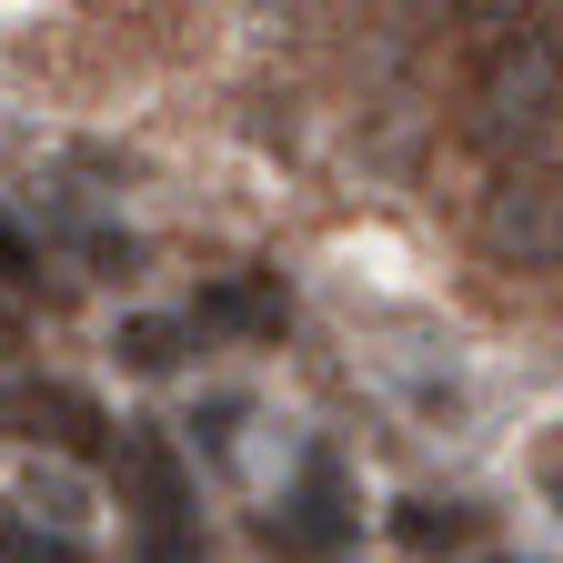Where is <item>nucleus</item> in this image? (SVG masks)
Listing matches in <instances>:
<instances>
[{
  "label": "nucleus",
  "mask_w": 563,
  "mask_h": 563,
  "mask_svg": "<svg viewBox=\"0 0 563 563\" xmlns=\"http://www.w3.org/2000/svg\"><path fill=\"white\" fill-rule=\"evenodd\" d=\"M553 111H563V31L553 21L473 41V141L493 162H533Z\"/></svg>",
  "instance_id": "1"
},
{
  "label": "nucleus",
  "mask_w": 563,
  "mask_h": 563,
  "mask_svg": "<svg viewBox=\"0 0 563 563\" xmlns=\"http://www.w3.org/2000/svg\"><path fill=\"white\" fill-rule=\"evenodd\" d=\"M121 493H131V523H141V553L152 563H201L191 543V483H181V453L162 433H121Z\"/></svg>",
  "instance_id": "2"
},
{
  "label": "nucleus",
  "mask_w": 563,
  "mask_h": 563,
  "mask_svg": "<svg viewBox=\"0 0 563 563\" xmlns=\"http://www.w3.org/2000/svg\"><path fill=\"white\" fill-rule=\"evenodd\" d=\"M483 242L504 252V262H523V272H553V262H563V191H553L543 152H533V162H493Z\"/></svg>",
  "instance_id": "3"
},
{
  "label": "nucleus",
  "mask_w": 563,
  "mask_h": 563,
  "mask_svg": "<svg viewBox=\"0 0 563 563\" xmlns=\"http://www.w3.org/2000/svg\"><path fill=\"white\" fill-rule=\"evenodd\" d=\"M0 433L11 443H51V453H111L101 402L70 393V383H0Z\"/></svg>",
  "instance_id": "4"
},
{
  "label": "nucleus",
  "mask_w": 563,
  "mask_h": 563,
  "mask_svg": "<svg viewBox=\"0 0 563 563\" xmlns=\"http://www.w3.org/2000/svg\"><path fill=\"white\" fill-rule=\"evenodd\" d=\"M262 543H272V553H342V543H352L342 473H332V463H312V473H302V493H292V504H282V514L262 523Z\"/></svg>",
  "instance_id": "5"
},
{
  "label": "nucleus",
  "mask_w": 563,
  "mask_h": 563,
  "mask_svg": "<svg viewBox=\"0 0 563 563\" xmlns=\"http://www.w3.org/2000/svg\"><path fill=\"white\" fill-rule=\"evenodd\" d=\"M191 322H201V332H252V342H272L282 322H292V302H282L272 272H232V282H211V292H201Z\"/></svg>",
  "instance_id": "6"
},
{
  "label": "nucleus",
  "mask_w": 563,
  "mask_h": 563,
  "mask_svg": "<svg viewBox=\"0 0 563 563\" xmlns=\"http://www.w3.org/2000/svg\"><path fill=\"white\" fill-rule=\"evenodd\" d=\"M191 332H201V322H172V312H131V322H121V363H131V373H172L181 352H191Z\"/></svg>",
  "instance_id": "7"
},
{
  "label": "nucleus",
  "mask_w": 563,
  "mask_h": 563,
  "mask_svg": "<svg viewBox=\"0 0 563 563\" xmlns=\"http://www.w3.org/2000/svg\"><path fill=\"white\" fill-rule=\"evenodd\" d=\"M0 553H11V563H81V533L31 523L21 504H0Z\"/></svg>",
  "instance_id": "8"
},
{
  "label": "nucleus",
  "mask_w": 563,
  "mask_h": 563,
  "mask_svg": "<svg viewBox=\"0 0 563 563\" xmlns=\"http://www.w3.org/2000/svg\"><path fill=\"white\" fill-rule=\"evenodd\" d=\"M393 533H402L412 553H463V543H473V514H463V504H402Z\"/></svg>",
  "instance_id": "9"
},
{
  "label": "nucleus",
  "mask_w": 563,
  "mask_h": 563,
  "mask_svg": "<svg viewBox=\"0 0 563 563\" xmlns=\"http://www.w3.org/2000/svg\"><path fill=\"white\" fill-rule=\"evenodd\" d=\"M453 21H463V41H504V31L553 21V0H453Z\"/></svg>",
  "instance_id": "10"
},
{
  "label": "nucleus",
  "mask_w": 563,
  "mask_h": 563,
  "mask_svg": "<svg viewBox=\"0 0 563 563\" xmlns=\"http://www.w3.org/2000/svg\"><path fill=\"white\" fill-rule=\"evenodd\" d=\"M0 282H11V292H21V282H31V232L11 222V211H0Z\"/></svg>",
  "instance_id": "11"
},
{
  "label": "nucleus",
  "mask_w": 563,
  "mask_h": 563,
  "mask_svg": "<svg viewBox=\"0 0 563 563\" xmlns=\"http://www.w3.org/2000/svg\"><path fill=\"white\" fill-rule=\"evenodd\" d=\"M31 504H51V523L70 533V523H81V493H70L60 473H31Z\"/></svg>",
  "instance_id": "12"
},
{
  "label": "nucleus",
  "mask_w": 563,
  "mask_h": 563,
  "mask_svg": "<svg viewBox=\"0 0 563 563\" xmlns=\"http://www.w3.org/2000/svg\"><path fill=\"white\" fill-rule=\"evenodd\" d=\"M0 342H11V322H0Z\"/></svg>",
  "instance_id": "13"
}]
</instances>
